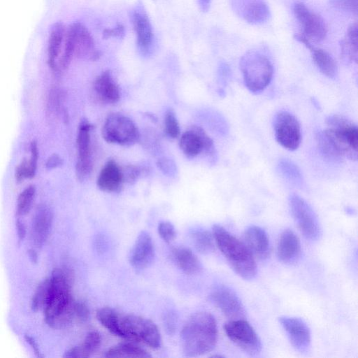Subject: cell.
Here are the masks:
<instances>
[{
    "label": "cell",
    "mask_w": 358,
    "mask_h": 358,
    "mask_svg": "<svg viewBox=\"0 0 358 358\" xmlns=\"http://www.w3.org/2000/svg\"><path fill=\"white\" fill-rule=\"evenodd\" d=\"M327 127L316 135L318 148L325 157L341 162L357 159L358 129L344 116L333 115L326 120Z\"/></svg>",
    "instance_id": "cell-1"
},
{
    "label": "cell",
    "mask_w": 358,
    "mask_h": 358,
    "mask_svg": "<svg viewBox=\"0 0 358 358\" xmlns=\"http://www.w3.org/2000/svg\"><path fill=\"white\" fill-rule=\"evenodd\" d=\"M49 279V292L43 307L45 320L52 328H62L75 318V301L71 293V278L67 271L55 268Z\"/></svg>",
    "instance_id": "cell-2"
},
{
    "label": "cell",
    "mask_w": 358,
    "mask_h": 358,
    "mask_svg": "<svg viewBox=\"0 0 358 358\" xmlns=\"http://www.w3.org/2000/svg\"><path fill=\"white\" fill-rule=\"evenodd\" d=\"M217 340L216 320L212 314L204 311L192 315L180 333L182 351L187 357H198L210 352Z\"/></svg>",
    "instance_id": "cell-3"
},
{
    "label": "cell",
    "mask_w": 358,
    "mask_h": 358,
    "mask_svg": "<svg viewBox=\"0 0 358 358\" xmlns=\"http://www.w3.org/2000/svg\"><path fill=\"white\" fill-rule=\"evenodd\" d=\"M215 243L231 268L245 280H251L257 274L254 256L245 244L220 224L213 227Z\"/></svg>",
    "instance_id": "cell-4"
},
{
    "label": "cell",
    "mask_w": 358,
    "mask_h": 358,
    "mask_svg": "<svg viewBox=\"0 0 358 358\" xmlns=\"http://www.w3.org/2000/svg\"><path fill=\"white\" fill-rule=\"evenodd\" d=\"M117 336L143 342L153 349L160 348L162 344L157 326L152 320L134 314L120 315Z\"/></svg>",
    "instance_id": "cell-5"
},
{
    "label": "cell",
    "mask_w": 358,
    "mask_h": 358,
    "mask_svg": "<svg viewBox=\"0 0 358 358\" xmlns=\"http://www.w3.org/2000/svg\"><path fill=\"white\" fill-rule=\"evenodd\" d=\"M240 69L245 87L256 94L267 87L273 74L270 60L257 51H249L241 57Z\"/></svg>",
    "instance_id": "cell-6"
},
{
    "label": "cell",
    "mask_w": 358,
    "mask_h": 358,
    "mask_svg": "<svg viewBox=\"0 0 358 358\" xmlns=\"http://www.w3.org/2000/svg\"><path fill=\"white\" fill-rule=\"evenodd\" d=\"M102 136L106 141L121 145H131L139 137L137 127L128 117L117 113L110 114L103 126Z\"/></svg>",
    "instance_id": "cell-7"
},
{
    "label": "cell",
    "mask_w": 358,
    "mask_h": 358,
    "mask_svg": "<svg viewBox=\"0 0 358 358\" xmlns=\"http://www.w3.org/2000/svg\"><path fill=\"white\" fill-rule=\"evenodd\" d=\"M292 215L303 236L312 241L321 234L317 217L311 206L300 196L292 194L289 199Z\"/></svg>",
    "instance_id": "cell-8"
},
{
    "label": "cell",
    "mask_w": 358,
    "mask_h": 358,
    "mask_svg": "<svg viewBox=\"0 0 358 358\" xmlns=\"http://www.w3.org/2000/svg\"><path fill=\"white\" fill-rule=\"evenodd\" d=\"M228 338L245 353L254 356L262 348L261 340L248 322L244 319L231 320L224 324Z\"/></svg>",
    "instance_id": "cell-9"
},
{
    "label": "cell",
    "mask_w": 358,
    "mask_h": 358,
    "mask_svg": "<svg viewBox=\"0 0 358 358\" xmlns=\"http://www.w3.org/2000/svg\"><path fill=\"white\" fill-rule=\"evenodd\" d=\"M273 129L275 139L282 147L290 151L299 147L301 127L294 115L285 110L278 112L273 120Z\"/></svg>",
    "instance_id": "cell-10"
},
{
    "label": "cell",
    "mask_w": 358,
    "mask_h": 358,
    "mask_svg": "<svg viewBox=\"0 0 358 358\" xmlns=\"http://www.w3.org/2000/svg\"><path fill=\"white\" fill-rule=\"evenodd\" d=\"M180 148L189 158L204 153L212 160L216 158V150L212 138L200 127L192 126L180 139Z\"/></svg>",
    "instance_id": "cell-11"
},
{
    "label": "cell",
    "mask_w": 358,
    "mask_h": 358,
    "mask_svg": "<svg viewBox=\"0 0 358 358\" xmlns=\"http://www.w3.org/2000/svg\"><path fill=\"white\" fill-rule=\"evenodd\" d=\"M293 12L303 29L301 34L310 41L319 42L325 38L327 27L321 17L300 1L294 3Z\"/></svg>",
    "instance_id": "cell-12"
},
{
    "label": "cell",
    "mask_w": 358,
    "mask_h": 358,
    "mask_svg": "<svg viewBox=\"0 0 358 358\" xmlns=\"http://www.w3.org/2000/svg\"><path fill=\"white\" fill-rule=\"evenodd\" d=\"M213 303L231 320L244 319L245 310L238 296L231 288L222 285L215 288L210 296Z\"/></svg>",
    "instance_id": "cell-13"
},
{
    "label": "cell",
    "mask_w": 358,
    "mask_h": 358,
    "mask_svg": "<svg viewBox=\"0 0 358 358\" xmlns=\"http://www.w3.org/2000/svg\"><path fill=\"white\" fill-rule=\"evenodd\" d=\"M278 320L292 345L301 353L307 352L310 346L311 334L306 323L296 317L282 316Z\"/></svg>",
    "instance_id": "cell-14"
},
{
    "label": "cell",
    "mask_w": 358,
    "mask_h": 358,
    "mask_svg": "<svg viewBox=\"0 0 358 358\" xmlns=\"http://www.w3.org/2000/svg\"><path fill=\"white\" fill-rule=\"evenodd\" d=\"M92 125L87 120L80 122L78 136L77 147L78 157L76 164V176L80 181H83L90 175L92 164L90 150V129Z\"/></svg>",
    "instance_id": "cell-15"
},
{
    "label": "cell",
    "mask_w": 358,
    "mask_h": 358,
    "mask_svg": "<svg viewBox=\"0 0 358 358\" xmlns=\"http://www.w3.org/2000/svg\"><path fill=\"white\" fill-rule=\"evenodd\" d=\"M235 13L247 22L260 24L270 17V10L264 0H231Z\"/></svg>",
    "instance_id": "cell-16"
},
{
    "label": "cell",
    "mask_w": 358,
    "mask_h": 358,
    "mask_svg": "<svg viewBox=\"0 0 358 358\" xmlns=\"http://www.w3.org/2000/svg\"><path fill=\"white\" fill-rule=\"evenodd\" d=\"M155 248L148 232L142 231L138 235L129 255L130 264L137 270H142L152 262Z\"/></svg>",
    "instance_id": "cell-17"
},
{
    "label": "cell",
    "mask_w": 358,
    "mask_h": 358,
    "mask_svg": "<svg viewBox=\"0 0 358 358\" xmlns=\"http://www.w3.org/2000/svg\"><path fill=\"white\" fill-rule=\"evenodd\" d=\"M131 20L136 35V45L143 55L150 51L153 40L152 28L146 13L137 8L131 12Z\"/></svg>",
    "instance_id": "cell-18"
},
{
    "label": "cell",
    "mask_w": 358,
    "mask_h": 358,
    "mask_svg": "<svg viewBox=\"0 0 358 358\" xmlns=\"http://www.w3.org/2000/svg\"><path fill=\"white\" fill-rule=\"evenodd\" d=\"M301 246L299 237L290 229L280 234L277 245V256L285 264H295L301 257Z\"/></svg>",
    "instance_id": "cell-19"
},
{
    "label": "cell",
    "mask_w": 358,
    "mask_h": 358,
    "mask_svg": "<svg viewBox=\"0 0 358 358\" xmlns=\"http://www.w3.org/2000/svg\"><path fill=\"white\" fill-rule=\"evenodd\" d=\"M244 241L254 257L266 259L270 254V244L266 231L260 227L251 225L244 233Z\"/></svg>",
    "instance_id": "cell-20"
},
{
    "label": "cell",
    "mask_w": 358,
    "mask_h": 358,
    "mask_svg": "<svg viewBox=\"0 0 358 358\" xmlns=\"http://www.w3.org/2000/svg\"><path fill=\"white\" fill-rule=\"evenodd\" d=\"M52 212L45 204L40 205L33 217L31 238L34 245L41 247L46 241L52 223Z\"/></svg>",
    "instance_id": "cell-21"
},
{
    "label": "cell",
    "mask_w": 358,
    "mask_h": 358,
    "mask_svg": "<svg viewBox=\"0 0 358 358\" xmlns=\"http://www.w3.org/2000/svg\"><path fill=\"white\" fill-rule=\"evenodd\" d=\"M101 55L100 50L95 48L94 42L88 29L81 23H78L74 56L78 58H88L96 61Z\"/></svg>",
    "instance_id": "cell-22"
},
{
    "label": "cell",
    "mask_w": 358,
    "mask_h": 358,
    "mask_svg": "<svg viewBox=\"0 0 358 358\" xmlns=\"http://www.w3.org/2000/svg\"><path fill=\"white\" fill-rule=\"evenodd\" d=\"M66 28L62 22H57L50 28L48 46V64L52 71H55L57 63L62 50Z\"/></svg>",
    "instance_id": "cell-23"
},
{
    "label": "cell",
    "mask_w": 358,
    "mask_h": 358,
    "mask_svg": "<svg viewBox=\"0 0 358 358\" xmlns=\"http://www.w3.org/2000/svg\"><path fill=\"white\" fill-rule=\"evenodd\" d=\"M122 173L115 162L108 161L98 176V187L106 192H115L120 189L123 182Z\"/></svg>",
    "instance_id": "cell-24"
},
{
    "label": "cell",
    "mask_w": 358,
    "mask_h": 358,
    "mask_svg": "<svg viewBox=\"0 0 358 358\" xmlns=\"http://www.w3.org/2000/svg\"><path fill=\"white\" fill-rule=\"evenodd\" d=\"M94 89L98 97L107 103H115L120 99V90L110 71L103 72L97 77Z\"/></svg>",
    "instance_id": "cell-25"
},
{
    "label": "cell",
    "mask_w": 358,
    "mask_h": 358,
    "mask_svg": "<svg viewBox=\"0 0 358 358\" xmlns=\"http://www.w3.org/2000/svg\"><path fill=\"white\" fill-rule=\"evenodd\" d=\"M172 258L177 266L185 273L194 275L201 272L202 265L196 255L188 248L173 249Z\"/></svg>",
    "instance_id": "cell-26"
},
{
    "label": "cell",
    "mask_w": 358,
    "mask_h": 358,
    "mask_svg": "<svg viewBox=\"0 0 358 358\" xmlns=\"http://www.w3.org/2000/svg\"><path fill=\"white\" fill-rule=\"evenodd\" d=\"M101 336L96 331L88 332L83 343L68 350L64 354L65 358H88L100 347Z\"/></svg>",
    "instance_id": "cell-27"
},
{
    "label": "cell",
    "mask_w": 358,
    "mask_h": 358,
    "mask_svg": "<svg viewBox=\"0 0 358 358\" xmlns=\"http://www.w3.org/2000/svg\"><path fill=\"white\" fill-rule=\"evenodd\" d=\"M306 48L311 52L313 60L320 72L329 78H334L338 67L333 57L324 50L315 48L312 43Z\"/></svg>",
    "instance_id": "cell-28"
},
{
    "label": "cell",
    "mask_w": 358,
    "mask_h": 358,
    "mask_svg": "<svg viewBox=\"0 0 358 358\" xmlns=\"http://www.w3.org/2000/svg\"><path fill=\"white\" fill-rule=\"evenodd\" d=\"M358 31L357 23L352 24L348 29L345 37L341 41V51L343 60L348 63L357 62Z\"/></svg>",
    "instance_id": "cell-29"
},
{
    "label": "cell",
    "mask_w": 358,
    "mask_h": 358,
    "mask_svg": "<svg viewBox=\"0 0 358 358\" xmlns=\"http://www.w3.org/2000/svg\"><path fill=\"white\" fill-rule=\"evenodd\" d=\"M105 357L148 358L151 355L145 349L133 341L118 343L109 348L103 355Z\"/></svg>",
    "instance_id": "cell-30"
},
{
    "label": "cell",
    "mask_w": 358,
    "mask_h": 358,
    "mask_svg": "<svg viewBox=\"0 0 358 358\" xmlns=\"http://www.w3.org/2000/svg\"><path fill=\"white\" fill-rule=\"evenodd\" d=\"M193 244L198 252L208 254L215 249V240L213 234L204 229H196L191 234Z\"/></svg>",
    "instance_id": "cell-31"
},
{
    "label": "cell",
    "mask_w": 358,
    "mask_h": 358,
    "mask_svg": "<svg viewBox=\"0 0 358 358\" xmlns=\"http://www.w3.org/2000/svg\"><path fill=\"white\" fill-rule=\"evenodd\" d=\"M35 192L34 186L29 185L20 194L16 206L17 215H24L29 213L35 196Z\"/></svg>",
    "instance_id": "cell-32"
},
{
    "label": "cell",
    "mask_w": 358,
    "mask_h": 358,
    "mask_svg": "<svg viewBox=\"0 0 358 358\" xmlns=\"http://www.w3.org/2000/svg\"><path fill=\"white\" fill-rule=\"evenodd\" d=\"M50 279L44 280L37 287L31 300V308L34 310L43 308L49 292Z\"/></svg>",
    "instance_id": "cell-33"
},
{
    "label": "cell",
    "mask_w": 358,
    "mask_h": 358,
    "mask_svg": "<svg viewBox=\"0 0 358 358\" xmlns=\"http://www.w3.org/2000/svg\"><path fill=\"white\" fill-rule=\"evenodd\" d=\"M279 169L282 175L289 181L298 184L301 181V175L298 167L289 160H281Z\"/></svg>",
    "instance_id": "cell-34"
},
{
    "label": "cell",
    "mask_w": 358,
    "mask_h": 358,
    "mask_svg": "<svg viewBox=\"0 0 358 358\" xmlns=\"http://www.w3.org/2000/svg\"><path fill=\"white\" fill-rule=\"evenodd\" d=\"M164 127L166 134L173 138H176L180 135V127L177 118L172 110H169L166 113L164 119Z\"/></svg>",
    "instance_id": "cell-35"
},
{
    "label": "cell",
    "mask_w": 358,
    "mask_h": 358,
    "mask_svg": "<svg viewBox=\"0 0 358 358\" xmlns=\"http://www.w3.org/2000/svg\"><path fill=\"white\" fill-rule=\"evenodd\" d=\"M157 231L160 237L166 243L172 241L176 236L174 226L167 221L159 223Z\"/></svg>",
    "instance_id": "cell-36"
},
{
    "label": "cell",
    "mask_w": 358,
    "mask_h": 358,
    "mask_svg": "<svg viewBox=\"0 0 358 358\" xmlns=\"http://www.w3.org/2000/svg\"><path fill=\"white\" fill-rule=\"evenodd\" d=\"M329 3L338 10L357 14V0H329Z\"/></svg>",
    "instance_id": "cell-37"
},
{
    "label": "cell",
    "mask_w": 358,
    "mask_h": 358,
    "mask_svg": "<svg viewBox=\"0 0 358 358\" xmlns=\"http://www.w3.org/2000/svg\"><path fill=\"white\" fill-rule=\"evenodd\" d=\"M31 157L27 161V178H32L36 172V164L38 156V146L36 141H32L30 145Z\"/></svg>",
    "instance_id": "cell-38"
},
{
    "label": "cell",
    "mask_w": 358,
    "mask_h": 358,
    "mask_svg": "<svg viewBox=\"0 0 358 358\" xmlns=\"http://www.w3.org/2000/svg\"><path fill=\"white\" fill-rule=\"evenodd\" d=\"M74 315L80 322H86L90 317V310L87 304L80 301H74Z\"/></svg>",
    "instance_id": "cell-39"
},
{
    "label": "cell",
    "mask_w": 358,
    "mask_h": 358,
    "mask_svg": "<svg viewBox=\"0 0 358 358\" xmlns=\"http://www.w3.org/2000/svg\"><path fill=\"white\" fill-rule=\"evenodd\" d=\"M158 168L164 173L172 176L175 173L176 169L174 162L166 157H162L157 160Z\"/></svg>",
    "instance_id": "cell-40"
},
{
    "label": "cell",
    "mask_w": 358,
    "mask_h": 358,
    "mask_svg": "<svg viewBox=\"0 0 358 358\" xmlns=\"http://www.w3.org/2000/svg\"><path fill=\"white\" fill-rule=\"evenodd\" d=\"M124 27L122 24H117L113 28H107L103 31V38L108 39L112 37L122 38L124 36Z\"/></svg>",
    "instance_id": "cell-41"
},
{
    "label": "cell",
    "mask_w": 358,
    "mask_h": 358,
    "mask_svg": "<svg viewBox=\"0 0 358 358\" xmlns=\"http://www.w3.org/2000/svg\"><path fill=\"white\" fill-rule=\"evenodd\" d=\"M123 180L128 182L135 181L140 175V170L138 167L134 166H129L125 168L124 171H122Z\"/></svg>",
    "instance_id": "cell-42"
},
{
    "label": "cell",
    "mask_w": 358,
    "mask_h": 358,
    "mask_svg": "<svg viewBox=\"0 0 358 358\" xmlns=\"http://www.w3.org/2000/svg\"><path fill=\"white\" fill-rule=\"evenodd\" d=\"M27 178V160L24 159L15 171V178L17 182H21Z\"/></svg>",
    "instance_id": "cell-43"
},
{
    "label": "cell",
    "mask_w": 358,
    "mask_h": 358,
    "mask_svg": "<svg viewBox=\"0 0 358 358\" xmlns=\"http://www.w3.org/2000/svg\"><path fill=\"white\" fill-rule=\"evenodd\" d=\"M62 164V158L56 154L52 155L46 162V167L49 169L57 168Z\"/></svg>",
    "instance_id": "cell-44"
},
{
    "label": "cell",
    "mask_w": 358,
    "mask_h": 358,
    "mask_svg": "<svg viewBox=\"0 0 358 358\" xmlns=\"http://www.w3.org/2000/svg\"><path fill=\"white\" fill-rule=\"evenodd\" d=\"M24 338H25V341H27V343H29V345L31 347L32 350L34 352L35 355L39 358L43 357V355L41 352V351L38 348V346L36 342L35 341L34 338L27 334H26L24 336Z\"/></svg>",
    "instance_id": "cell-45"
},
{
    "label": "cell",
    "mask_w": 358,
    "mask_h": 358,
    "mask_svg": "<svg viewBox=\"0 0 358 358\" xmlns=\"http://www.w3.org/2000/svg\"><path fill=\"white\" fill-rule=\"evenodd\" d=\"M15 224L18 239L20 241H22L26 235L25 226L19 219L16 220Z\"/></svg>",
    "instance_id": "cell-46"
},
{
    "label": "cell",
    "mask_w": 358,
    "mask_h": 358,
    "mask_svg": "<svg viewBox=\"0 0 358 358\" xmlns=\"http://www.w3.org/2000/svg\"><path fill=\"white\" fill-rule=\"evenodd\" d=\"M211 0H197L198 5L202 12H207L210 6Z\"/></svg>",
    "instance_id": "cell-47"
},
{
    "label": "cell",
    "mask_w": 358,
    "mask_h": 358,
    "mask_svg": "<svg viewBox=\"0 0 358 358\" xmlns=\"http://www.w3.org/2000/svg\"><path fill=\"white\" fill-rule=\"evenodd\" d=\"M29 252V257L33 259V262H36V259H37V256H36V254L35 253V252L33 250H31Z\"/></svg>",
    "instance_id": "cell-48"
}]
</instances>
